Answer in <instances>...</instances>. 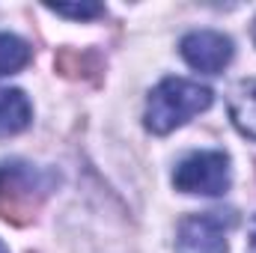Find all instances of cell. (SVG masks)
<instances>
[{
	"instance_id": "obj_3",
	"label": "cell",
	"mask_w": 256,
	"mask_h": 253,
	"mask_svg": "<svg viewBox=\"0 0 256 253\" xmlns=\"http://www.w3.org/2000/svg\"><path fill=\"white\" fill-rule=\"evenodd\" d=\"M173 185L182 194L220 196L230 188V155L220 149H202L185 155L173 170Z\"/></svg>"
},
{
	"instance_id": "obj_2",
	"label": "cell",
	"mask_w": 256,
	"mask_h": 253,
	"mask_svg": "<svg viewBox=\"0 0 256 253\" xmlns=\"http://www.w3.org/2000/svg\"><path fill=\"white\" fill-rule=\"evenodd\" d=\"M54 179L27 164V161H3L0 164V218L15 224V226H27L36 220L45 196L51 194Z\"/></svg>"
},
{
	"instance_id": "obj_10",
	"label": "cell",
	"mask_w": 256,
	"mask_h": 253,
	"mask_svg": "<svg viewBox=\"0 0 256 253\" xmlns=\"http://www.w3.org/2000/svg\"><path fill=\"white\" fill-rule=\"evenodd\" d=\"M48 9L57 15H66V18H96L104 12L102 3H51Z\"/></svg>"
},
{
	"instance_id": "obj_9",
	"label": "cell",
	"mask_w": 256,
	"mask_h": 253,
	"mask_svg": "<svg viewBox=\"0 0 256 253\" xmlns=\"http://www.w3.org/2000/svg\"><path fill=\"white\" fill-rule=\"evenodd\" d=\"M30 63V45L12 33H0V74L21 72Z\"/></svg>"
},
{
	"instance_id": "obj_8",
	"label": "cell",
	"mask_w": 256,
	"mask_h": 253,
	"mask_svg": "<svg viewBox=\"0 0 256 253\" xmlns=\"http://www.w3.org/2000/svg\"><path fill=\"white\" fill-rule=\"evenodd\" d=\"M54 68L68 78V80H80V78H90L96 74L102 63L92 51H78V48H60L57 57H54Z\"/></svg>"
},
{
	"instance_id": "obj_1",
	"label": "cell",
	"mask_w": 256,
	"mask_h": 253,
	"mask_svg": "<svg viewBox=\"0 0 256 253\" xmlns=\"http://www.w3.org/2000/svg\"><path fill=\"white\" fill-rule=\"evenodd\" d=\"M208 108H212L208 86L185 78H164L146 98L143 122L152 134H170Z\"/></svg>"
},
{
	"instance_id": "obj_13",
	"label": "cell",
	"mask_w": 256,
	"mask_h": 253,
	"mask_svg": "<svg viewBox=\"0 0 256 253\" xmlns=\"http://www.w3.org/2000/svg\"><path fill=\"white\" fill-rule=\"evenodd\" d=\"M254 42H256V21H254Z\"/></svg>"
},
{
	"instance_id": "obj_11",
	"label": "cell",
	"mask_w": 256,
	"mask_h": 253,
	"mask_svg": "<svg viewBox=\"0 0 256 253\" xmlns=\"http://www.w3.org/2000/svg\"><path fill=\"white\" fill-rule=\"evenodd\" d=\"M248 253H256V218L250 220V238H248Z\"/></svg>"
},
{
	"instance_id": "obj_6",
	"label": "cell",
	"mask_w": 256,
	"mask_h": 253,
	"mask_svg": "<svg viewBox=\"0 0 256 253\" xmlns=\"http://www.w3.org/2000/svg\"><path fill=\"white\" fill-rule=\"evenodd\" d=\"M230 116L232 126L244 137L256 140V78L238 80L230 92Z\"/></svg>"
},
{
	"instance_id": "obj_4",
	"label": "cell",
	"mask_w": 256,
	"mask_h": 253,
	"mask_svg": "<svg viewBox=\"0 0 256 253\" xmlns=\"http://www.w3.org/2000/svg\"><path fill=\"white\" fill-rule=\"evenodd\" d=\"M232 224V212H202L185 218L176 232V253H226V232Z\"/></svg>"
},
{
	"instance_id": "obj_5",
	"label": "cell",
	"mask_w": 256,
	"mask_h": 253,
	"mask_svg": "<svg viewBox=\"0 0 256 253\" xmlns=\"http://www.w3.org/2000/svg\"><path fill=\"white\" fill-rule=\"evenodd\" d=\"M179 51L191 68L206 72V74H218L232 60V39L224 33H214V30H194L179 42Z\"/></svg>"
},
{
	"instance_id": "obj_7",
	"label": "cell",
	"mask_w": 256,
	"mask_h": 253,
	"mask_svg": "<svg viewBox=\"0 0 256 253\" xmlns=\"http://www.w3.org/2000/svg\"><path fill=\"white\" fill-rule=\"evenodd\" d=\"M30 102L21 90L0 86V137H12L30 126Z\"/></svg>"
},
{
	"instance_id": "obj_12",
	"label": "cell",
	"mask_w": 256,
	"mask_h": 253,
	"mask_svg": "<svg viewBox=\"0 0 256 253\" xmlns=\"http://www.w3.org/2000/svg\"><path fill=\"white\" fill-rule=\"evenodd\" d=\"M0 253H9V250H6V244H3V242H0Z\"/></svg>"
}]
</instances>
